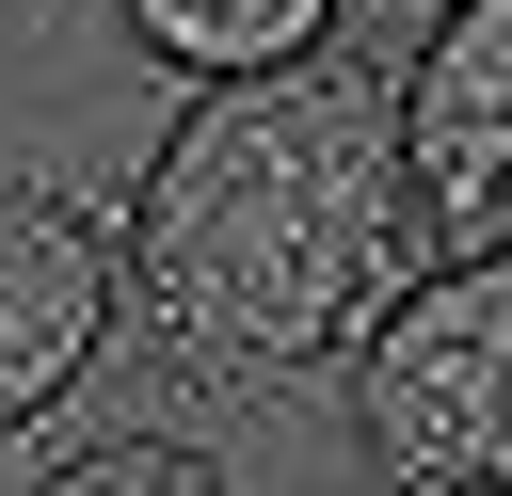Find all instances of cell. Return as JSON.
I'll return each instance as SVG.
<instances>
[{
    "label": "cell",
    "instance_id": "obj_1",
    "mask_svg": "<svg viewBox=\"0 0 512 496\" xmlns=\"http://www.w3.org/2000/svg\"><path fill=\"white\" fill-rule=\"evenodd\" d=\"M384 256H400V160L336 80H256L192 112L176 160L144 176V304L192 352H304L368 304Z\"/></svg>",
    "mask_w": 512,
    "mask_h": 496
},
{
    "label": "cell",
    "instance_id": "obj_2",
    "mask_svg": "<svg viewBox=\"0 0 512 496\" xmlns=\"http://www.w3.org/2000/svg\"><path fill=\"white\" fill-rule=\"evenodd\" d=\"M368 464L416 496H512V256L448 272L368 352Z\"/></svg>",
    "mask_w": 512,
    "mask_h": 496
},
{
    "label": "cell",
    "instance_id": "obj_3",
    "mask_svg": "<svg viewBox=\"0 0 512 496\" xmlns=\"http://www.w3.org/2000/svg\"><path fill=\"white\" fill-rule=\"evenodd\" d=\"M400 144H416L432 224H448V240H480V256H512V0H464V16L432 32Z\"/></svg>",
    "mask_w": 512,
    "mask_h": 496
},
{
    "label": "cell",
    "instance_id": "obj_4",
    "mask_svg": "<svg viewBox=\"0 0 512 496\" xmlns=\"http://www.w3.org/2000/svg\"><path fill=\"white\" fill-rule=\"evenodd\" d=\"M96 320H112V256H96V224L0 192V416H32L48 384H80Z\"/></svg>",
    "mask_w": 512,
    "mask_h": 496
},
{
    "label": "cell",
    "instance_id": "obj_5",
    "mask_svg": "<svg viewBox=\"0 0 512 496\" xmlns=\"http://www.w3.org/2000/svg\"><path fill=\"white\" fill-rule=\"evenodd\" d=\"M128 16H144V32L176 48V64L240 80V64H288V48H304V32L336 16V0H128Z\"/></svg>",
    "mask_w": 512,
    "mask_h": 496
},
{
    "label": "cell",
    "instance_id": "obj_6",
    "mask_svg": "<svg viewBox=\"0 0 512 496\" xmlns=\"http://www.w3.org/2000/svg\"><path fill=\"white\" fill-rule=\"evenodd\" d=\"M48 496H224L192 448H96V464H64Z\"/></svg>",
    "mask_w": 512,
    "mask_h": 496
}]
</instances>
